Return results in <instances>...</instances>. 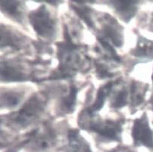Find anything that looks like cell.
Listing matches in <instances>:
<instances>
[{
    "label": "cell",
    "instance_id": "10",
    "mask_svg": "<svg viewBox=\"0 0 153 152\" xmlns=\"http://www.w3.org/2000/svg\"><path fill=\"white\" fill-rule=\"evenodd\" d=\"M119 15L126 21H129L135 15L137 10V2L132 1H114L110 2Z\"/></svg>",
    "mask_w": 153,
    "mask_h": 152
},
{
    "label": "cell",
    "instance_id": "17",
    "mask_svg": "<svg viewBox=\"0 0 153 152\" xmlns=\"http://www.w3.org/2000/svg\"><path fill=\"white\" fill-rule=\"evenodd\" d=\"M72 8L75 10L76 13L78 14L79 16L86 22V24L90 27H93V22L92 20L91 15H90V10L87 7L84 6V5H73Z\"/></svg>",
    "mask_w": 153,
    "mask_h": 152
},
{
    "label": "cell",
    "instance_id": "3",
    "mask_svg": "<svg viewBox=\"0 0 153 152\" xmlns=\"http://www.w3.org/2000/svg\"><path fill=\"white\" fill-rule=\"evenodd\" d=\"M46 102L42 96H32L18 112L15 122L21 126H26L37 120L46 108Z\"/></svg>",
    "mask_w": 153,
    "mask_h": 152
},
{
    "label": "cell",
    "instance_id": "8",
    "mask_svg": "<svg viewBox=\"0 0 153 152\" xmlns=\"http://www.w3.org/2000/svg\"><path fill=\"white\" fill-rule=\"evenodd\" d=\"M103 34L111 41L116 46H121L124 42L123 33L120 25L113 18L105 17L102 24Z\"/></svg>",
    "mask_w": 153,
    "mask_h": 152
},
{
    "label": "cell",
    "instance_id": "12",
    "mask_svg": "<svg viewBox=\"0 0 153 152\" xmlns=\"http://www.w3.org/2000/svg\"><path fill=\"white\" fill-rule=\"evenodd\" d=\"M23 99V93L16 91H8L0 94V108H12L16 107Z\"/></svg>",
    "mask_w": 153,
    "mask_h": 152
},
{
    "label": "cell",
    "instance_id": "16",
    "mask_svg": "<svg viewBox=\"0 0 153 152\" xmlns=\"http://www.w3.org/2000/svg\"><path fill=\"white\" fill-rule=\"evenodd\" d=\"M146 93V88L143 85L134 83L131 86V101L134 106H137L143 102Z\"/></svg>",
    "mask_w": 153,
    "mask_h": 152
},
{
    "label": "cell",
    "instance_id": "20",
    "mask_svg": "<svg viewBox=\"0 0 153 152\" xmlns=\"http://www.w3.org/2000/svg\"><path fill=\"white\" fill-rule=\"evenodd\" d=\"M86 152H91V150H90V147H89L88 148H87V150H86Z\"/></svg>",
    "mask_w": 153,
    "mask_h": 152
},
{
    "label": "cell",
    "instance_id": "5",
    "mask_svg": "<svg viewBox=\"0 0 153 152\" xmlns=\"http://www.w3.org/2000/svg\"><path fill=\"white\" fill-rule=\"evenodd\" d=\"M132 136L134 142L137 145L153 147V133L150 129L148 119L145 114L134 121Z\"/></svg>",
    "mask_w": 153,
    "mask_h": 152
},
{
    "label": "cell",
    "instance_id": "6",
    "mask_svg": "<svg viewBox=\"0 0 153 152\" xmlns=\"http://www.w3.org/2000/svg\"><path fill=\"white\" fill-rule=\"evenodd\" d=\"M27 72L21 66L8 62L0 61V79L4 81H24L28 79Z\"/></svg>",
    "mask_w": 153,
    "mask_h": 152
},
{
    "label": "cell",
    "instance_id": "11",
    "mask_svg": "<svg viewBox=\"0 0 153 152\" xmlns=\"http://www.w3.org/2000/svg\"><path fill=\"white\" fill-rule=\"evenodd\" d=\"M132 55L142 58H153V42L145 38L140 37Z\"/></svg>",
    "mask_w": 153,
    "mask_h": 152
},
{
    "label": "cell",
    "instance_id": "7",
    "mask_svg": "<svg viewBox=\"0 0 153 152\" xmlns=\"http://www.w3.org/2000/svg\"><path fill=\"white\" fill-rule=\"evenodd\" d=\"M31 145L39 151H45L53 147L57 142V136L53 130L46 127L34 133L31 138Z\"/></svg>",
    "mask_w": 153,
    "mask_h": 152
},
{
    "label": "cell",
    "instance_id": "13",
    "mask_svg": "<svg viewBox=\"0 0 153 152\" xmlns=\"http://www.w3.org/2000/svg\"><path fill=\"white\" fill-rule=\"evenodd\" d=\"M113 86H114L113 83H109L100 88V90L98 91L97 98H96V101L91 107H90V108L88 109V113L90 114L100 110L103 107L108 96L111 93Z\"/></svg>",
    "mask_w": 153,
    "mask_h": 152
},
{
    "label": "cell",
    "instance_id": "15",
    "mask_svg": "<svg viewBox=\"0 0 153 152\" xmlns=\"http://www.w3.org/2000/svg\"><path fill=\"white\" fill-rule=\"evenodd\" d=\"M76 94H77V89L74 86H71L70 91L67 96L62 99V103H61L62 110L65 113H71L74 108Z\"/></svg>",
    "mask_w": 153,
    "mask_h": 152
},
{
    "label": "cell",
    "instance_id": "19",
    "mask_svg": "<svg viewBox=\"0 0 153 152\" xmlns=\"http://www.w3.org/2000/svg\"><path fill=\"white\" fill-rule=\"evenodd\" d=\"M97 73L100 77H108V76H111V72L108 70V68L106 67L103 65H97Z\"/></svg>",
    "mask_w": 153,
    "mask_h": 152
},
{
    "label": "cell",
    "instance_id": "4",
    "mask_svg": "<svg viewBox=\"0 0 153 152\" xmlns=\"http://www.w3.org/2000/svg\"><path fill=\"white\" fill-rule=\"evenodd\" d=\"M122 125L123 121L121 120H97L90 123L89 129L100 135L102 138L117 141L121 138Z\"/></svg>",
    "mask_w": 153,
    "mask_h": 152
},
{
    "label": "cell",
    "instance_id": "18",
    "mask_svg": "<svg viewBox=\"0 0 153 152\" xmlns=\"http://www.w3.org/2000/svg\"><path fill=\"white\" fill-rule=\"evenodd\" d=\"M127 91L126 89H121L119 91L111 102V106L114 108H121L127 104Z\"/></svg>",
    "mask_w": 153,
    "mask_h": 152
},
{
    "label": "cell",
    "instance_id": "1",
    "mask_svg": "<svg viewBox=\"0 0 153 152\" xmlns=\"http://www.w3.org/2000/svg\"><path fill=\"white\" fill-rule=\"evenodd\" d=\"M65 42L59 45V55L60 66L59 71L64 75L68 76L79 69L82 64V58L76 45L70 38L65 36Z\"/></svg>",
    "mask_w": 153,
    "mask_h": 152
},
{
    "label": "cell",
    "instance_id": "2",
    "mask_svg": "<svg viewBox=\"0 0 153 152\" xmlns=\"http://www.w3.org/2000/svg\"><path fill=\"white\" fill-rule=\"evenodd\" d=\"M29 21L34 30L42 37L50 39L56 34L57 23L45 5L31 12Z\"/></svg>",
    "mask_w": 153,
    "mask_h": 152
},
{
    "label": "cell",
    "instance_id": "14",
    "mask_svg": "<svg viewBox=\"0 0 153 152\" xmlns=\"http://www.w3.org/2000/svg\"><path fill=\"white\" fill-rule=\"evenodd\" d=\"M0 9L15 18H21L23 10L21 2L16 1H0Z\"/></svg>",
    "mask_w": 153,
    "mask_h": 152
},
{
    "label": "cell",
    "instance_id": "9",
    "mask_svg": "<svg viewBox=\"0 0 153 152\" xmlns=\"http://www.w3.org/2000/svg\"><path fill=\"white\" fill-rule=\"evenodd\" d=\"M22 44L21 37L12 31L0 24V48L18 49Z\"/></svg>",
    "mask_w": 153,
    "mask_h": 152
}]
</instances>
